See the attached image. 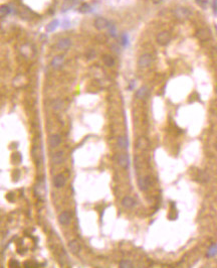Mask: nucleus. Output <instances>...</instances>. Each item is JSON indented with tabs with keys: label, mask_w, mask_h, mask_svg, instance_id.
<instances>
[{
	"label": "nucleus",
	"mask_w": 217,
	"mask_h": 268,
	"mask_svg": "<svg viewBox=\"0 0 217 268\" xmlns=\"http://www.w3.org/2000/svg\"><path fill=\"white\" fill-rule=\"evenodd\" d=\"M153 63V57L150 54H143L138 60V66L140 69L149 68Z\"/></svg>",
	"instance_id": "1"
},
{
	"label": "nucleus",
	"mask_w": 217,
	"mask_h": 268,
	"mask_svg": "<svg viewBox=\"0 0 217 268\" xmlns=\"http://www.w3.org/2000/svg\"><path fill=\"white\" fill-rule=\"evenodd\" d=\"M190 14H191L190 10H189L188 8H186V7L179 6L174 10L175 17H176L177 19H179V20H185V19H187L189 16H190Z\"/></svg>",
	"instance_id": "2"
},
{
	"label": "nucleus",
	"mask_w": 217,
	"mask_h": 268,
	"mask_svg": "<svg viewBox=\"0 0 217 268\" xmlns=\"http://www.w3.org/2000/svg\"><path fill=\"white\" fill-rule=\"evenodd\" d=\"M156 40H157V43L159 45L166 46V45H168L170 43V40H171V34H170L169 31H166V30H165V31H161L157 34Z\"/></svg>",
	"instance_id": "3"
},
{
	"label": "nucleus",
	"mask_w": 217,
	"mask_h": 268,
	"mask_svg": "<svg viewBox=\"0 0 217 268\" xmlns=\"http://www.w3.org/2000/svg\"><path fill=\"white\" fill-rule=\"evenodd\" d=\"M118 163L120 164L121 167H123L124 169H128L130 166V157H129L128 153H121L118 156Z\"/></svg>",
	"instance_id": "4"
},
{
	"label": "nucleus",
	"mask_w": 217,
	"mask_h": 268,
	"mask_svg": "<svg viewBox=\"0 0 217 268\" xmlns=\"http://www.w3.org/2000/svg\"><path fill=\"white\" fill-rule=\"evenodd\" d=\"M70 46H71L70 40L67 37H65V38H61V40H59L57 41L56 49H59V51H67V49L70 48Z\"/></svg>",
	"instance_id": "5"
},
{
	"label": "nucleus",
	"mask_w": 217,
	"mask_h": 268,
	"mask_svg": "<svg viewBox=\"0 0 217 268\" xmlns=\"http://www.w3.org/2000/svg\"><path fill=\"white\" fill-rule=\"evenodd\" d=\"M64 56H56L53 59L50 65L54 70H59V69L64 66Z\"/></svg>",
	"instance_id": "6"
},
{
	"label": "nucleus",
	"mask_w": 217,
	"mask_h": 268,
	"mask_svg": "<svg viewBox=\"0 0 217 268\" xmlns=\"http://www.w3.org/2000/svg\"><path fill=\"white\" fill-rule=\"evenodd\" d=\"M95 26L96 28H98L99 30H103V29H106L107 27H109V21L107 20L106 18L104 17H97L95 20Z\"/></svg>",
	"instance_id": "7"
},
{
	"label": "nucleus",
	"mask_w": 217,
	"mask_h": 268,
	"mask_svg": "<svg viewBox=\"0 0 217 268\" xmlns=\"http://www.w3.org/2000/svg\"><path fill=\"white\" fill-rule=\"evenodd\" d=\"M70 220H71V214L70 212L67 211H64L62 212L61 214L59 216V224H61V225H68V224L70 223Z\"/></svg>",
	"instance_id": "8"
},
{
	"label": "nucleus",
	"mask_w": 217,
	"mask_h": 268,
	"mask_svg": "<svg viewBox=\"0 0 217 268\" xmlns=\"http://www.w3.org/2000/svg\"><path fill=\"white\" fill-rule=\"evenodd\" d=\"M67 183V179H65V176L62 175V173H59V175H56V178L53 179V184L56 189H60L62 187Z\"/></svg>",
	"instance_id": "9"
},
{
	"label": "nucleus",
	"mask_w": 217,
	"mask_h": 268,
	"mask_svg": "<svg viewBox=\"0 0 217 268\" xmlns=\"http://www.w3.org/2000/svg\"><path fill=\"white\" fill-rule=\"evenodd\" d=\"M64 159V151H57L51 156V161L54 164H60Z\"/></svg>",
	"instance_id": "10"
},
{
	"label": "nucleus",
	"mask_w": 217,
	"mask_h": 268,
	"mask_svg": "<svg viewBox=\"0 0 217 268\" xmlns=\"http://www.w3.org/2000/svg\"><path fill=\"white\" fill-rule=\"evenodd\" d=\"M148 96H149V89H148V87H146V86L141 87L136 93V97L140 99V100H144Z\"/></svg>",
	"instance_id": "11"
},
{
	"label": "nucleus",
	"mask_w": 217,
	"mask_h": 268,
	"mask_svg": "<svg viewBox=\"0 0 217 268\" xmlns=\"http://www.w3.org/2000/svg\"><path fill=\"white\" fill-rule=\"evenodd\" d=\"M68 248H70V252L73 254H78L79 251H81V244L79 243V241L76 240H71V241L68 243Z\"/></svg>",
	"instance_id": "12"
},
{
	"label": "nucleus",
	"mask_w": 217,
	"mask_h": 268,
	"mask_svg": "<svg viewBox=\"0 0 217 268\" xmlns=\"http://www.w3.org/2000/svg\"><path fill=\"white\" fill-rule=\"evenodd\" d=\"M60 142H61V138H60L59 134H53L49 137L48 143H49V145H50V147H53V148L57 147V146L60 144Z\"/></svg>",
	"instance_id": "13"
},
{
	"label": "nucleus",
	"mask_w": 217,
	"mask_h": 268,
	"mask_svg": "<svg viewBox=\"0 0 217 268\" xmlns=\"http://www.w3.org/2000/svg\"><path fill=\"white\" fill-rule=\"evenodd\" d=\"M151 184V178L150 176H146V178H141L139 179V187L142 190H148V187Z\"/></svg>",
	"instance_id": "14"
},
{
	"label": "nucleus",
	"mask_w": 217,
	"mask_h": 268,
	"mask_svg": "<svg viewBox=\"0 0 217 268\" xmlns=\"http://www.w3.org/2000/svg\"><path fill=\"white\" fill-rule=\"evenodd\" d=\"M196 37H198L200 40H207L208 38L210 37V32L208 31V29L202 28V29L197 30V32H196Z\"/></svg>",
	"instance_id": "15"
},
{
	"label": "nucleus",
	"mask_w": 217,
	"mask_h": 268,
	"mask_svg": "<svg viewBox=\"0 0 217 268\" xmlns=\"http://www.w3.org/2000/svg\"><path fill=\"white\" fill-rule=\"evenodd\" d=\"M122 204H123V206L125 207V208L132 209L134 206H135L136 202H135V200H134L133 198H131V197H125L122 200Z\"/></svg>",
	"instance_id": "16"
},
{
	"label": "nucleus",
	"mask_w": 217,
	"mask_h": 268,
	"mask_svg": "<svg viewBox=\"0 0 217 268\" xmlns=\"http://www.w3.org/2000/svg\"><path fill=\"white\" fill-rule=\"evenodd\" d=\"M129 140L126 136H120L118 138V145L122 149H128L129 148Z\"/></svg>",
	"instance_id": "17"
},
{
	"label": "nucleus",
	"mask_w": 217,
	"mask_h": 268,
	"mask_svg": "<svg viewBox=\"0 0 217 268\" xmlns=\"http://www.w3.org/2000/svg\"><path fill=\"white\" fill-rule=\"evenodd\" d=\"M59 21L57 20V19H54V20L50 21V22L47 24V26H46V31H48V32L54 31V30L56 29V27L59 26Z\"/></svg>",
	"instance_id": "18"
},
{
	"label": "nucleus",
	"mask_w": 217,
	"mask_h": 268,
	"mask_svg": "<svg viewBox=\"0 0 217 268\" xmlns=\"http://www.w3.org/2000/svg\"><path fill=\"white\" fill-rule=\"evenodd\" d=\"M11 11L10 7L8 5H1L0 6V18H3L5 16H7Z\"/></svg>",
	"instance_id": "19"
},
{
	"label": "nucleus",
	"mask_w": 217,
	"mask_h": 268,
	"mask_svg": "<svg viewBox=\"0 0 217 268\" xmlns=\"http://www.w3.org/2000/svg\"><path fill=\"white\" fill-rule=\"evenodd\" d=\"M103 60L105 63V65L107 67H113L115 65V59L112 56H109V54H106L103 57Z\"/></svg>",
	"instance_id": "20"
},
{
	"label": "nucleus",
	"mask_w": 217,
	"mask_h": 268,
	"mask_svg": "<svg viewBox=\"0 0 217 268\" xmlns=\"http://www.w3.org/2000/svg\"><path fill=\"white\" fill-rule=\"evenodd\" d=\"M137 147L140 149H146L148 147V141L146 138H140V139L137 141Z\"/></svg>",
	"instance_id": "21"
},
{
	"label": "nucleus",
	"mask_w": 217,
	"mask_h": 268,
	"mask_svg": "<svg viewBox=\"0 0 217 268\" xmlns=\"http://www.w3.org/2000/svg\"><path fill=\"white\" fill-rule=\"evenodd\" d=\"M217 254V245L216 244H212L209 247V249L207 251V257H213Z\"/></svg>",
	"instance_id": "22"
},
{
	"label": "nucleus",
	"mask_w": 217,
	"mask_h": 268,
	"mask_svg": "<svg viewBox=\"0 0 217 268\" xmlns=\"http://www.w3.org/2000/svg\"><path fill=\"white\" fill-rule=\"evenodd\" d=\"M120 267L121 268H132L134 267L133 266V263L130 261V260H122L120 262Z\"/></svg>",
	"instance_id": "23"
},
{
	"label": "nucleus",
	"mask_w": 217,
	"mask_h": 268,
	"mask_svg": "<svg viewBox=\"0 0 217 268\" xmlns=\"http://www.w3.org/2000/svg\"><path fill=\"white\" fill-rule=\"evenodd\" d=\"M79 12H81V13H87V12H90V6L87 3H82L81 6H79Z\"/></svg>",
	"instance_id": "24"
},
{
	"label": "nucleus",
	"mask_w": 217,
	"mask_h": 268,
	"mask_svg": "<svg viewBox=\"0 0 217 268\" xmlns=\"http://www.w3.org/2000/svg\"><path fill=\"white\" fill-rule=\"evenodd\" d=\"M109 27H110V34H112V37H116L117 34H116V28H115V26L109 24Z\"/></svg>",
	"instance_id": "25"
},
{
	"label": "nucleus",
	"mask_w": 217,
	"mask_h": 268,
	"mask_svg": "<svg viewBox=\"0 0 217 268\" xmlns=\"http://www.w3.org/2000/svg\"><path fill=\"white\" fill-rule=\"evenodd\" d=\"M54 104H56V105H53L54 109H60L62 107L61 105H64V102L59 100V101H56V103H54Z\"/></svg>",
	"instance_id": "26"
},
{
	"label": "nucleus",
	"mask_w": 217,
	"mask_h": 268,
	"mask_svg": "<svg viewBox=\"0 0 217 268\" xmlns=\"http://www.w3.org/2000/svg\"><path fill=\"white\" fill-rule=\"evenodd\" d=\"M128 35L127 34H123V37H122V43H123V46H128Z\"/></svg>",
	"instance_id": "27"
},
{
	"label": "nucleus",
	"mask_w": 217,
	"mask_h": 268,
	"mask_svg": "<svg viewBox=\"0 0 217 268\" xmlns=\"http://www.w3.org/2000/svg\"><path fill=\"white\" fill-rule=\"evenodd\" d=\"M213 9H214V11L215 12H217V0H214L213 1Z\"/></svg>",
	"instance_id": "28"
},
{
	"label": "nucleus",
	"mask_w": 217,
	"mask_h": 268,
	"mask_svg": "<svg viewBox=\"0 0 217 268\" xmlns=\"http://www.w3.org/2000/svg\"><path fill=\"white\" fill-rule=\"evenodd\" d=\"M152 1L154 2V3H156V4H157V3H160V2L162 1V0H152Z\"/></svg>",
	"instance_id": "29"
}]
</instances>
